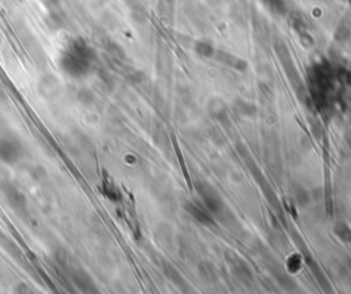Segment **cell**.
<instances>
[{
	"label": "cell",
	"mask_w": 351,
	"mask_h": 294,
	"mask_svg": "<svg viewBox=\"0 0 351 294\" xmlns=\"http://www.w3.org/2000/svg\"><path fill=\"white\" fill-rule=\"evenodd\" d=\"M21 154L19 144L11 139H1L0 140V158L6 162L17 161Z\"/></svg>",
	"instance_id": "1"
}]
</instances>
